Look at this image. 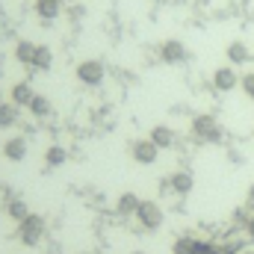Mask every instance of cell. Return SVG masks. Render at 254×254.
Returning <instances> with one entry per match:
<instances>
[{
  "instance_id": "d4e9b609",
  "label": "cell",
  "mask_w": 254,
  "mask_h": 254,
  "mask_svg": "<svg viewBox=\"0 0 254 254\" xmlns=\"http://www.w3.org/2000/svg\"><path fill=\"white\" fill-rule=\"evenodd\" d=\"M249 204H252V207H254V184H252V187H249Z\"/></svg>"
},
{
  "instance_id": "7402d4cb",
  "label": "cell",
  "mask_w": 254,
  "mask_h": 254,
  "mask_svg": "<svg viewBox=\"0 0 254 254\" xmlns=\"http://www.w3.org/2000/svg\"><path fill=\"white\" fill-rule=\"evenodd\" d=\"M240 86H243V92H246V95L254 101V71H252V74H246V77L240 80Z\"/></svg>"
},
{
  "instance_id": "8fae6325",
  "label": "cell",
  "mask_w": 254,
  "mask_h": 254,
  "mask_svg": "<svg viewBox=\"0 0 254 254\" xmlns=\"http://www.w3.org/2000/svg\"><path fill=\"white\" fill-rule=\"evenodd\" d=\"M225 54H228V63L234 65H246L249 60H252V51H249V45L246 42H231L228 48H225Z\"/></svg>"
},
{
  "instance_id": "7a4b0ae2",
  "label": "cell",
  "mask_w": 254,
  "mask_h": 254,
  "mask_svg": "<svg viewBox=\"0 0 254 254\" xmlns=\"http://www.w3.org/2000/svg\"><path fill=\"white\" fill-rule=\"evenodd\" d=\"M192 136L207 142V145H219L222 142V127L213 116H195L192 119Z\"/></svg>"
},
{
  "instance_id": "4fadbf2b",
  "label": "cell",
  "mask_w": 254,
  "mask_h": 254,
  "mask_svg": "<svg viewBox=\"0 0 254 254\" xmlns=\"http://www.w3.org/2000/svg\"><path fill=\"white\" fill-rule=\"evenodd\" d=\"M139 201H142V198H139L136 192H122L119 201H116V213H119V216H136Z\"/></svg>"
},
{
  "instance_id": "44dd1931",
  "label": "cell",
  "mask_w": 254,
  "mask_h": 254,
  "mask_svg": "<svg viewBox=\"0 0 254 254\" xmlns=\"http://www.w3.org/2000/svg\"><path fill=\"white\" fill-rule=\"evenodd\" d=\"M18 110H21V107H15L12 101H3V104H0V130H3V127H12L18 122Z\"/></svg>"
},
{
  "instance_id": "5b68a950",
  "label": "cell",
  "mask_w": 254,
  "mask_h": 254,
  "mask_svg": "<svg viewBox=\"0 0 254 254\" xmlns=\"http://www.w3.org/2000/svg\"><path fill=\"white\" fill-rule=\"evenodd\" d=\"M187 45L181 42V39H166L163 45H160V60L166 65H181V63H187Z\"/></svg>"
},
{
  "instance_id": "484cf974",
  "label": "cell",
  "mask_w": 254,
  "mask_h": 254,
  "mask_svg": "<svg viewBox=\"0 0 254 254\" xmlns=\"http://www.w3.org/2000/svg\"><path fill=\"white\" fill-rule=\"evenodd\" d=\"M0 104H3V89H0Z\"/></svg>"
},
{
  "instance_id": "d6986e66",
  "label": "cell",
  "mask_w": 254,
  "mask_h": 254,
  "mask_svg": "<svg viewBox=\"0 0 254 254\" xmlns=\"http://www.w3.org/2000/svg\"><path fill=\"white\" fill-rule=\"evenodd\" d=\"M33 54H36V42L21 39V42L15 45V60H18L21 65H33Z\"/></svg>"
},
{
  "instance_id": "7c38bea8",
  "label": "cell",
  "mask_w": 254,
  "mask_h": 254,
  "mask_svg": "<svg viewBox=\"0 0 254 254\" xmlns=\"http://www.w3.org/2000/svg\"><path fill=\"white\" fill-rule=\"evenodd\" d=\"M148 139H151V142H154V145L163 151V148H172L178 136H175V130H172L169 125H157L154 130H151V136H148Z\"/></svg>"
},
{
  "instance_id": "8992f818",
  "label": "cell",
  "mask_w": 254,
  "mask_h": 254,
  "mask_svg": "<svg viewBox=\"0 0 254 254\" xmlns=\"http://www.w3.org/2000/svg\"><path fill=\"white\" fill-rule=\"evenodd\" d=\"M130 154H133V160H136L139 166H154L157 157H160V148H157L151 139H136L133 148H130Z\"/></svg>"
},
{
  "instance_id": "603a6c76",
  "label": "cell",
  "mask_w": 254,
  "mask_h": 254,
  "mask_svg": "<svg viewBox=\"0 0 254 254\" xmlns=\"http://www.w3.org/2000/svg\"><path fill=\"white\" fill-rule=\"evenodd\" d=\"M213 254H240V246L225 243V246H213Z\"/></svg>"
},
{
  "instance_id": "2e32d148",
  "label": "cell",
  "mask_w": 254,
  "mask_h": 254,
  "mask_svg": "<svg viewBox=\"0 0 254 254\" xmlns=\"http://www.w3.org/2000/svg\"><path fill=\"white\" fill-rule=\"evenodd\" d=\"M51 65H54V51L48 48V45H36V54H33V68L36 71H51Z\"/></svg>"
},
{
  "instance_id": "9a60e30c",
  "label": "cell",
  "mask_w": 254,
  "mask_h": 254,
  "mask_svg": "<svg viewBox=\"0 0 254 254\" xmlns=\"http://www.w3.org/2000/svg\"><path fill=\"white\" fill-rule=\"evenodd\" d=\"M63 12V0H36V15L45 21H57Z\"/></svg>"
},
{
  "instance_id": "ffe728a7",
  "label": "cell",
  "mask_w": 254,
  "mask_h": 254,
  "mask_svg": "<svg viewBox=\"0 0 254 254\" xmlns=\"http://www.w3.org/2000/svg\"><path fill=\"white\" fill-rule=\"evenodd\" d=\"M6 216H9V219H15V222H24V219L30 216L27 201H24V198H12V201L6 204Z\"/></svg>"
},
{
  "instance_id": "277c9868",
  "label": "cell",
  "mask_w": 254,
  "mask_h": 254,
  "mask_svg": "<svg viewBox=\"0 0 254 254\" xmlns=\"http://www.w3.org/2000/svg\"><path fill=\"white\" fill-rule=\"evenodd\" d=\"M104 77H107V68H104L101 60H83L77 65V80L83 86H101Z\"/></svg>"
},
{
  "instance_id": "30bf717a",
  "label": "cell",
  "mask_w": 254,
  "mask_h": 254,
  "mask_svg": "<svg viewBox=\"0 0 254 254\" xmlns=\"http://www.w3.org/2000/svg\"><path fill=\"white\" fill-rule=\"evenodd\" d=\"M169 190L175 192V195H190V192L195 190L192 172H175V175L169 178Z\"/></svg>"
},
{
  "instance_id": "3957f363",
  "label": "cell",
  "mask_w": 254,
  "mask_h": 254,
  "mask_svg": "<svg viewBox=\"0 0 254 254\" xmlns=\"http://www.w3.org/2000/svg\"><path fill=\"white\" fill-rule=\"evenodd\" d=\"M136 219H139V225H142L145 231H157V228H163L166 213H163V207H160L157 201H139Z\"/></svg>"
},
{
  "instance_id": "4316f807",
  "label": "cell",
  "mask_w": 254,
  "mask_h": 254,
  "mask_svg": "<svg viewBox=\"0 0 254 254\" xmlns=\"http://www.w3.org/2000/svg\"><path fill=\"white\" fill-rule=\"evenodd\" d=\"M240 254H254V252H240Z\"/></svg>"
},
{
  "instance_id": "ac0fdd59",
  "label": "cell",
  "mask_w": 254,
  "mask_h": 254,
  "mask_svg": "<svg viewBox=\"0 0 254 254\" xmlns=\"http://www.w3.org/2000/svg\"><path fill=\"white\" fill-rule=\"evenodd\" d=\"M68 163V148H63V145H51L48 151H45V166L48 169H60V166H65Z\"/></svg>"
},
{
  "instance_id": "e0dca14e",
  "label": "cell",
  "mask_w": 254,
  "mask_h": 254,
  "mask_svg": "<svg viewBox=\"0 0 254 254\" xmlns=\"http://www.w3.org/2000/svg\"><path fill=\"white\" fill-rule=\"evenodd\" d=\"M27 110H30V113H33V119H48V116H51V110H54V107H51V98H48V95H39V92H36V95H33V101H30V107H27Z\"/></svg>"
},
{
  "instance_id": "6da1fadb",
  "label": "cell",
  "mask_w": 254,
  "mask_h": 254,
  "mask_svg": "<svg viewBox=\"0 0 254 254\" xmlns=\"http://www.w3.org/2000/svg\"><path fill=\"white\" fill-rule=\"evenodd\" d=\"M45 231H48V225H45V219L36 216V213H30L24 222H18V240H21L24 246H30V249L45 240Z\"/></svg>"
},
{
  "instance_id": "ba28073f",
  "label": "cell",
  "mask_w": 254,
  "mask_h": 254,
  "mask_svg": "<svg viewBox=\"0 0 254 254\" xmlns=\"http://www.w3.org/2000/svg\"><path fill=\"white\" fill-rule=\"evenodd\" d=\"M175 254H213V243L207 240H195V237H178L175 246H172Z\"/></svg>"
},
{
  "instance_id": "cb8c5ba5",
  "label": "cell",
  "mask_w": 254,
  "mask_h": 254,
  "mask_svg": "<svg viewBox=\"0 0 254 254\" xmlns=\"http://www.w3.org/2000/svg\"><path fill=\"white\" fill-rule=\"evenodd\" d=\"M246 234H249V240L254 243V213H252V219H249V225H246Z\"/></svg>"
},
{
  "instance_id": "5bb4252c",
  "label": "cell",
  "mask_w": 254,
  "mask_h": 254,
  "mask_svg": "<svg viewBox=\"0 0 254 254\" xmlns=\"http://www.w3.org/2000/svg\"><path fill=\"white\" fill-rule=\"evenodd\" d=\"M33 86L30 83H15L12 86V92H9V101L15 104V107H30V101H33Z\"/></svg>"
},
{
  "instance_id": "52a82bcc",
  "label": "cell",
  "mask_w": 254,
  "mask_h": 254,
  "mask_svg": "<svg viewBox=\"0 0 254 254\" xmlns=\"http://www.w3.org/2000/svg\"><path fill=\"white\" fill-rule=\"evenodd\" d=\"M240 86V74L234 71V65H222L213 71V89L216 92H234Z\"/></svg>"
},
{
  "instance_id": "9c48e42d",
  "label": "cell",
  "mask_w": 254,
  "mask_h": 254,
  "mask_svg": "<svg viewBox=\"0 0 254 254\" xmlns=\"http://www.w3.org/2000/svg\"><path fill=\"white\" fill-rule=\"evenodd\" d=\"M27 139L24 136H12V139H6L3 142V157L9 160V163H21V160H27Z\"/></svg>"
},
{
  "instance_id": "83f0119b",
  "label": "cell",
  "mask_w": 254,
  "mask_h": 254,
  "mask_svg": "<svg viewBox=\"0 0 254 254\" xmlns=\"http://www.w3.org/2000/svg\"><path fill=\"white\" fill-rule=\"evenodd\" d=\"M133 254H145V252H133Z\"/></svg>"
}]
</instances>
